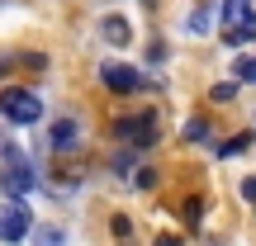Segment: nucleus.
Listing matches in <instances>:
<instances>
[{
    "label": "nucleus",
    "instance_id": "f257e3e1",
    "mask_svg": "<svg viewBox=\"0 0 256 246\" xmlns=\"http://www.w3.org/2000/svg\"><path fill=\"white\" fill-rule=\"evenodd\" d=\"M0 156H5V171H0V190H5L14 204H24V194L34 190V166L24 161V152H19L14 142H0Z\"/></svg>",
    "mask_w": 256,
    "mask_h": 246
},
{
    "label": "nucleus",
    "instance_id": "f03ea898",
    "mask_svg": "<svg viewBox=\"0 0 256 246\" xmlns=\"http://www.w3.org/2000/svg\"><path fill=\"white\" fill-rule=\"evenodd\" d=\"M256 38V9L252 0H223V43L242 47Z\"/></svg>",
    "mask_w": 256,
    "mask_h": 246
},
{
    "label": "nucleus",
    "instance_id": "7ed1b4c3",
    "mask_svg": "<svg viewBox=\"0 0 256 246\" xmlns=\"http://www.w3.org/2000/svg\"><path fill=\"white\" fill-rule=\"evenodd\" d=\"M0 114L10 123H38L43 119V100L34 90H24V85H10V90H0Z\"/></svg>",
    "mask_w": 256,
    "mask_h": 246
},
{
    "label": "nucleus",
    "instance_id": "20e7f679",
    "mask_svg": "<svg viewBox=\"0 0 256 246\" xmlns=\"http://www.w3.org/2000/svg\"><path fill=\"white\" fill-rule=\"evenodd\" d=\"M114 133H119L128 147H138V152H142V147H152V142H156V114H152V109L128 114V119L114 123Z\"/></svg>",
    "mask_w": 256,
    "mask_h": 246
},
{
    "label": "nucleus",
    "instance_id": "39448f33",
    "mask_svg": "<svg viewBox=\"0 0 256 246\" xmlns=\"http://www.w3.org/2000/svg\"><path fill=\"white\" fill-rule=\"evenodd\" d=\"M28 232H34V213L24 209V204H0V242H24Z\"/></svg>",
    "mask_w": 256,
    "mask_h": 246
},
{
    "label": "nucleus",
    "instance_id": "423d86ee",
    "mask_svg": "<svg viewBox=\"0 0 256 246\" xmlns=\"http://www.w3.org/2000/svg\"><path fill=\"white\" fill-rule=\"evenodd\" d=\"M100 81L110 85V90H119V95H133V90H142V85H152L142 71H133V66H119V62L100 66Z\"/></svg>",
    "mask_w": 256,
    "mask_h": 246
},
{
    "label": "nucleus",
    "instance_id": "0eeeda50",
    "mask_svg": "<svg viewBox=\"0 0 256 246\" xmlns=\"http://www.w3.org/2000/svg\"><path fill=\"white\" fill-rule=\"evenodd\" d=\"M81 147V123L76 119H57L52 123V152L62 156V152H76Z\"/></svg>",
    "mask_w": 256,
    "mask_h": 246
},
{
    "label": "nucleus",
    "instance_id": "6e6552de",
    "mask_svg": "<svg viewBox=\"0 0 256 246\" xmlns=\"http://www.w3.org/2000/svg\"><path fill=\"white\" fill-rule=\"evenodd\" d=\"M100 33H104V43H114V47H124L128 38H133V28H128V19H119V14H110V19H100Z\"/></svg>",
    "mask_w": 256,
    "mask_h": 246
},
{
    "label": "nucleus",
    "instance_id": "1a4fd4ad",
    "mask_svg": "<svg viewBox=\"0 0 256 246\" xmlns=\"http://www.w3.org/2000/svg\"><path fill=\"white\" fill-rule=\"evenodd\" d=\"M232 76H238V81H256V57H238V62H232Z\"/></svg>",
    "mask_w": 256,
    "mask_h": 246
},
{
    "label": "nucleus",
    "instance_id": "9d476101",
    "mask_svg": "<svg viewBox=\"0 0 256 246\" xmlns=\"http://www.w3.org/2000/svg\"><path fill=\"white\" fill-rule=\"evenodd\" d=\"M242 147H252V133H238V137H232L228 147H218V156H238Z\"/></svg>",
    "mask_w": 256,
    "mask_h": 246
},
{
    "label": "nucleus",
    "instance_id": "9b49d317",
    "mask_svg": "<svg viewBox=\"0 0 256 246\" xmlns=\"http://www.w3.org/2000/svg\"><path fill=\"white\" fill-rule=\"evenodd\" d=\"M200 213H204L200 199H185V223H190V228H200Z\"/></svg>",
    "mask_w": 256,
    "mask_h": 246
},
{
    "label": "nucleus",
    "instance_id": "f8f14e48",
    "mask_svg": "<svg viewBox=\"0 0 256 246\" xmlns=\"http://www.w3.org/2000/svg\"><path fill=\"white\" fill-rule=\"evenodd\" d=\"M209 9H194V14H190V28H194V33H204V28H209Z\"/></svg>",
    "mask_w": 256,
    "mask_h": 246
},
{
    "label": "nucleus",
    "instance_id": "ddd939ff",
    "mask_svg": "<svg viewBox=\"0 0 256 246\" xmlns=\"http://www.w3.org/2000/svg\"><path fill=\"white\" fill-rule=\"evenodd\" d=\"M133 185H138V190H152V185H156V171H147V166H142V171L133 175Z\"/></svg>",
    "mask_w": 256,
    "mask_h": 246
},
{
    "label": "nucleus",
    "instance_id": "4468645a",
    "mask_svg": "<svg viewBox=\"0 0 256 246\" xmlns=\"http://www.w3.org/2000/svg\"><path fill=\"white\" fill-rule=\"evenodd\" d=\"M38 246H62V232H57V228H48V232H38Z\"/></svg>",
    "mask_w": 256,
    "mask_h": 246
},
{
    "label": "nucleus",
    "instance_id": "2eb2a0df",
    "mask_svg": "<svg viewBox=\"0 0 256 246\" xmlns=\"http://www.w3.org/2000/svg\"><path fill=\"white\" fill-rule=\"evenodd\" d=\"M232 95H238V85H232V81H223V85H214V100H232Z\"/></svg>",
    "mask_w": 256,
    "mask_h": 246
},
{
    "label": "nucleus",
    "instance_id": "dca6fc26",
    "mask_svg": "<svg viewBox=\"0 0 256 246\" xmlns=\"http://www.w3.org/2000/svg\"><path fill=\"white\" fill-rule=\"evenodd\" d=\"M185 137H194V142H200V137H209V128H204V119H194L190 128H185Z\"/></svg>",
    "mask_w": 256,
    "mask_h": 246
},
{
    "label": "nucleus",
    "instance_id": "f3484780",
    "mask_svg": "<svg viewBox=\"0 0 256 246\" xmlns=\"http://www.w3.org/2000/svg\"><path fill=\"white\" fill-rule=\"evenodd\" d=\"M114 237H133V223H128V218H114Z\"/></svg>",
    "mask_w": 256,
    "mask_h": 246
},
{
    "label": "nucleus",
    "instance_id": "a211bd4d",
    "mask_svg": "<svg viewBox=\"0 0 256 246\" xmlns=\"http://www.w3.org/2000/svg\"><path fill=\"white\" fill-rule=\"evenodd\" d=\"M242 194H247V199L256 204V175H252V180H242Z\"/></svg>",
    "mask_w": 256,
    "mask_h": 246
},
{
    "label": "nucleus",
    "instance_id": "6ab92c4d",
    "mask_svg": "<svg viewBox=\"0 0 256 246\" xmlns=\"http://www.w3.org/2000/svg\"><path fill=\"white\" fill-rule=\"evenodd\" d=\"M156 246H185V242H176L171 232H162V237H156Z\"/></svg>",
    "mask_w": 256,
    "mask_h": 246
}]
</instances>
